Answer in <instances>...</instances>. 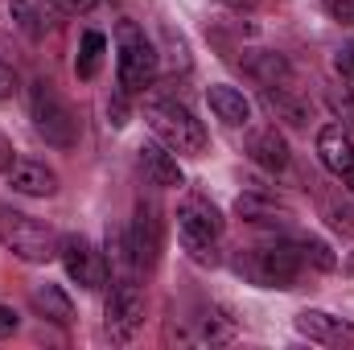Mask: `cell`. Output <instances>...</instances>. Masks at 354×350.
Masks as SVG:
<instances>
[{"mask_svg": "<svg viewBox=\"0 0 354 350\" xmlns=\"http://www.w3.org/2000/svg\"><path fill=\"white\" fill-rule=\"evenodd\" d=\"M235 272L248 276L256 288H297L305 272V256H301V243L292 239H268L256 248H239Z\"/></svg>", "mask_w": 354, "mask_h": 350, "instance_id": "obj_1", "label": "cell"}, {"mask_svg": "<svg viewBox=\"0 0 354 350\" xmlns=\"http://www.w3.org/2000/svg\"><path fill=\"white\" fill-rule=\"evenodd\" d=\"M145 120L157 132L161 145H169L181 157H202L206 153V128L202 120H194V111L177 99H149L145 103Z\"/></svg>", "mask_w": 354, "mask_h": 350, "instance_id": "obj_2", "label": "cell"}, {"mask_svg": "<svg viewBox=\"0 0 354 350\" xmlns=\"http://www.w3.org/2000/svg\"><path fill=\"white\" fill-rule=\"evenodd\" d=\"M223 214L214 202H206L202 194H189L177 206V235L181 248L194 256L198 264H218V239H223Z\"/></svg>", "mask_w": 354, "mask_h": 350, "instance_id": "obj_3", "label": "cell"}, {"mask_svg": "<svg viewBox=\"0 0 354 350\" xmlns=\"http://www.w3.org/2000/svg\"><path fill=\"white\" fill-rule=\"evenodd\" d=\"M29 116H33V132L50 149H75L79 145V120L50 79H37L29 87Z\"/></svg>", "mask_w": 354, "mask_h": 350, "instance_id": "obj_4", "label": "cell"}, {"mask_svg": "<svg viewBox=\"0 0 354 350\" xmlns=\"http://www.w3.org/2000/svg\"><path fill=\"white\" fill-rule=\"evenodd\" d=\"M0 243L25 264H50L58 256V235L50 231V223L17 210V206H0Z\"/></svg>", "mask_w": 354, "mask_h": 350, "instance_id": "obj_5", "label": "cell"}, {"mask_svg": "<svg viewBox=\"0 0 354 350\" xmlns=\"http://www.w3.org/2000/svg\"><path fill=\"white\" fill-rule=\"evenodd\" d=\"M115 50H120V91L124 95H140V91L153 87L161 58H157L153 42L145 37V29L136 21L124 17L115 25Z\"/></svg>", "mask_w": 354, "mask_h": 350, "instance_id": "obj_6", "label": "cell"}, {"mask_svg": "<svg viewBox=\"0 0 354 350\" xmlns=\"http://www.w3.org/2000/svg\"><path fill=\"white\" fill-rule=\"evenodd\" d=\"M128 248H132L136 276H145V272H153L161 264V252H165V219H161V206L153 198L136 202V214H132V227H128Z\"/></svg>", "mask_w": 354, "mask_h": 350, "instance_id": "obj_7", "label": "cell"}, {"mask_svg": "<svg viewBox=\"0 0 354 350\" xmlns=\"http://www.w3.org/2000/svg\"><path fill=\"white\" fill-rule=\"evenodd\" d=\"M107 334L111 342H128L140 322H145V293L136 284V276H111V293H107Z\"/></svg>", "mask_w": 354, "mask_h": 350, "instance_id": "obj_8", "label": "cell"}, {"mask_svg": "<svg viewBox=\"0 0 354 350\" xmlns=\"http://www.w3.org/2000/svg\"><path fill=\"white\" fill-rule=\"evenodd\" d=\"M58 260H62L66 276L79 288H103L107 284V256L91 243L87 235H62L58 239Z\"/></svg>", "mask_w": 354, "mask_h": 350, "instance_id": "obj_9", "label": "cell"}, {"mask_svg": "<svg viewBox=\"0 0 354 350\" xmlns=\"http://www.w3.org/2000/svg\"><path fill=\"white\" fill-rule=\"evenodd\" d=\"M292 326H297L301 338H309L317 347H354V326L334 317V313H326V309H301L292 317Z\"/></svg>", "mask_w": 354, "mask_h": 350, "instance_id": "obj_10", "label": "cell"}, {"mask_svg": "<svg viewBox=\"0 0 354 350\" xmlns=\"http://www.w3.org/2000/svg\"><path fill=\"white\" fill-rule=\"evenodd\" d=\"M235 214L252 227H292V210L272 194V190H243L235 198Z\"/></svg>", "mask_w": 354, "mask_h": 350, "instance_id": "obj_11", "label": "cell"}, {"mask_svg": "<svg viewBox=\"0 0 354 350\" xmlns=\"http://www.w3.org/2000/svg\"><path fill=\"white\" fill-rule=\"evenodd\" d=\"M136 165H140L145 181L157 185V190L185 185V174H181V165H177V157H174L169 145H140V149H136Z\"/></svg>", "mask_w": 354, "mask_h": 350, "instance_id": "obj_12", "label": "cell"}, {"mask_svg": "<svg viewBox=\"0 0 354 350\" xmlns=\"http://www.w3.org/2000/svg\"><path fill=\"white\" fill-rule=\"evenodd\" d=\"M317 161L334 177H346L354 169V136L342 124H326L317 132Z\"/></svg>", "mask_w": 354, "mask_h": 350, "instance_id": "obj_13", "label": "cell"}, {"mask_svg": "<svg viewBox=\"0 0 354 350\" xmlns=\"http://www.w3.org/2000/svg\"><path fill=\"white\" fill-rule=\"evenodd\" d=\"M4 177H8V185H12L17 194H25V198H50V194H58V174H54L46 161L17 157L12 169Z\"/></svg>", "mask_w": 354, "mask_h": 350, "instance_id": "obj_14", "label": "cell"}, {"mask_svg": "<svg viewBox=\"0 0 354 350\" xmlns=\"http://www.w3.org/2000/svg\"><path fill=\"white\" fill-rule=\"evenodd\" d=\"M248 157L268 169V174H284L288 165H292V153H288V145H284V136L276 132V124L272 128H256L252 136H248Z\"/></svg>", "mask_w": 354, "mask_h": 350, "instance_id": "obj_15", "label": "cell"}, {"mask_svg": "<svg viewBox=\"0 0 354 350\" xmlns=\"http://www.w3.org/2000/svg\"><path fill=\"white\" fill-rule=\"evenodd\" d=\"M243 66H248V75H252L260 87H297V75H292L288 58L276 54V50H248Z\"/></svg>", "mask_w": 354, "mask_h": 350, "instance_id": "obj_16", "label": "cell"}, {"mask_svg": "<svg viewBox=\"0 0 354 350\" xmlns=\"http://www.w3.org/2000/svg\"><path fill=\"white\" fill-rule=\"evenodd\" d=\"M206 103H210V111H214L227 128H243V124L252 120V103H248V95L239 87L214 83V87L206 91Z\"/></svg>", "mask_w": 354, "mask_h": 350, "instance_id": "obj_17", "label": "cell"}, {"mask_svg": "<svg viewBox=\"0 0 354 350\" xmlns=\"http://www.w3.org/2000/svg\"><path fill=\"white\" fill-rule=\"evenodd\" d=\"M29 305H33L37 317L54 322V326H71V322H75V301H71L58 284H37V288L29 293Z\"/></svg>", "mask_w": 354, "mask_h": 350, "instance_id": "obj_18", "label": "cell"}, {"mask_svg": "<svg viewBox=\"0 0 354 350\" xmlns=\"http://www.w3.org/2000/svg\"><path fill=\"white\" fill-rule=\"evenodd\" d=\"M260 95H264L268 111H276L284 124H292V128H305L309 124V103L297 95V87H260Z\"/></svg>", "mask_w": 354, "mask_h": 350, "instance_id": "obj_19", "label": "cell"}, {"mask_svg": "<svg viewBox=\"0 0 354 350\" xmlns=\"http://www.w3.org/2000/svg\"><path fill=\"white\" fill-rule=\"evenodd\" d=\"M185 322L194 326L189 342H210V347H218V342H231V338H235V326H231V317H223L218 309H202L198 317H185Z\"/></svg>", "mask_w": 354, "mask_h": 350, "instance_id": "obj_20", "label": "cell"}, {"mask_svg": "<svg viewBox=\"0 0 354 350\" xmlns=\"http://www.w3.org/2000/svg\"><path fill=\"white\" fill-rule=\"evenodd\" d=\"M107 54V37L99 29H87L83 33V46H79V62H75V75L79 79H95L99 75V62Z\"/></svg>", "mask_w": 354, "mask_h": 350, "instance_id": "obj_21", "label": "cell"}, {"mask_svg": "<svg viewBox=\"0 0 354 350\" xmlns=\"http://www.w3.org/2000/svg\"><path fill=\"white\" fill-rule=\"evenodd\" d=\"M297 243H301V256H305V268L313 264L317 272H330V268L338 264V260H334V252H330V248H326L322 239H309V235H305V239H297Z\"/></svg>", "mask_w": 354, "mask_h": 350, "instance_id": "obj_22", "label": "cell"}, {"mask_svg": "<svg viewBox=\"0 0 354 350\" xmlns=\"http://www.w3.org/2000/svg\"><path fill=\"white\" fill-rule=\"evenodd\" d=\"M322 214L330 219V227H334V231L354 235V206H342V202H334V198H322Z\"/></svg>", "mask_w": 354, "mask_h": 350, "instance_id": "obj_23", "label": "cell"}, {"mask_svg": "<svg viewBox=\"0 0 354 350\" xmlns=\"http://www.w3.org/2000/svg\"><path fill=\"white\" fill-rule=\"evenodd\" d=\"M8 12H12V21H17L33 42L41 37V17H37V8H33L29 0H12V4H8Z\"/></svg>", "mask_w": 354, "mask_h": 350, "instance_id": "obj_24", "label": "cell"}, {"mask_svg": "<svg viewBox=\"0 0 354 350\" xmlns=\"http://www.w3.org/2000/svg\"><path fill=\"white\" fill-rule=\"evenodd\" d=\"M326 99H330V107H334V116H338V120H342V128H346V132H351L354 136V91H338V87H330V95H326Z\"/></svg>", "mask_w": 354, "mask_h": 350, "instance_id": "obj_25", "label": "cell"}, {"mask_svg": "<svg viewBox=\"0 0 354 350\" xmlns=\"http://www.w3.org/2000/svg\"><path fill=\"white\" fill-rule=\"evenodd\" d=\"M334 66H338V75L354 87V42H351V46H342V50L334 54Z\"/></svg>", "mask_w": 354, "mask_h": 350, "instance_id": "obj_26", "label": "cell"}, {"mask_svg": "<svg viewBox=\"0 0 354 350\" xmlns=\"http://www.w3.org/2000/svg\"><path fill=\"white\" fill-rule=\"evenodd\" d=\"M322 4H326V12H330L334 21L354 25V0H322Z\"/></svg>", "mask_w": 354, "mask_h": 350, "instance_id": "obj_27", "label": "cell"}, {"mask_svg": "<svg viewBox=\"0 0 354 350\" xmlns=\"http://www.w3.org/2000/svg\"><path fill=\"white\" fill-rule=\"evenodd\" d=\"M12 95H17V71L0 62V99H12Z\"/></svg>", "mask_w": 354, "mask_h": 350, "instance_id": "obj_28", "label": "cell"}, {"mask_svg": "<svg viewBox=\"0 0 354 350\" xmlns=\"http://www.w3.org/2000/svg\"><path fill=\"white\" fill-rule=\"evenodd\" d=\"M17 326H21V317H17V309H8V305H0V338H12V334H17Z\"/></svg>", "mask_w": 354, "mask_h": 350, "instance_id": "obj_29", "label": "cell"}, {"mask_svg": "<svg viewBox=\"0 0 354 350\" xmlns=\"http://www.w3.org/2000/svg\"><path fill=\"white\" fill-rule=\"evenodd\" d=\"M12 161H17V153H12V140L0 132V174H8V169H12Z\"/></svg>", "mask_w": 354, "mask_h": 350, "instance_id": "obj_30", "label": "cell"}, {"mask_svg": "<svg viewBox=\"0 0 354 350\" xmlns=\"http://www.w3.org/2000/svg\"><path fill=\"white\" fill-rule=\"evenodd\" d=\"M107 116H111V124H115V128H120V124H128V120H124V116H128V107H124V95H115V99L107 103Z\"/></svg>", "mask_w": 354, "mask_h": 350, "instance_id": "obj_31", "label": "cell"}, {"mask_svg": "<svg viewBox=\"0 0 354 350\" xmlns=\"http://www.w3.org/2000/svg\"><path fill=\"white\" fill-rule=\"evenodd\" d=\"M218 4H227V8H235V12H248V8H256L260 0H218Z\"/></svg>", "mask_w": 354, "mask_h": 350, "instance_id": "obj_32", "label": "cell"}, {"mask_svg": "<svg viewBox=\"0 0 354 350\" xmlns=\"http://www.w3.org/2000/svg\"><path fill=\"white\" fill-rule=\"evenodd\" d=\"M50 4H54L58 12H75V8H79V0H50Z\"/></svg>", "mask_w": 354, "mask_h": 350, "instance_id": "obj_33", "label": "cell"}, {"mask_svg": "<svg viewBox=\"0 0 354 350\" xmlns=\"http://www.w3.org/2000/svg\"><path fill=\"white\" fill-rule=\"evenodd\" d=\"M342 181H346V190H351V194H354V169H351V174H346V177H342Z\"/></svg>", "mask_w": 354, "mask_h": 350, "instance_id": "obj_34", "label": "cell"}, {"mask_svg": "<svg viewBox=\"0 0 354 350\" xmlns=\"http://www.w3.org/2000/svg\"><path fill=\"white\" fill-rule=\"evenodd\" d=\"M91 4H95V0H79V8H91Z\"/></svg>", "mask_w": 354, "mask_h": 350, "instance_id": "obj_35", "label": "cell"}]
</instances>
